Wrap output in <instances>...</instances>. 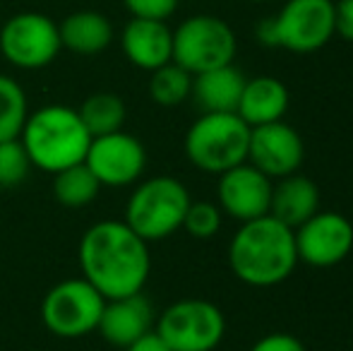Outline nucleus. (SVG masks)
Here are the masks:
<instances>
[{
	"label": "nucleus",
	"mask_w": 353,
	"mask_h": 351,
	"mask_svg": "<svg viewBox=\"0 0 353 351\" xmlns=\"http://www.w3.org/2000/svg\"><path fill=\"white\" fill-rule=\"evenodd\" d=\"M29 106L22 85L8 75H0V142L17 140L27 123Z\"/></svg>",
	"instance_id": "b1692460"
},
{
	"label": "nucleus",
	"mask_w": 353,
	"mask_h": 351,
	"mask_svg": "<svg viewBox=\"0 0 353 351\" xmlns=\"http://www.w3.org/2000/svg\"><path fill=\"white\" fill-rule=\"evenodd\" d=\"M79 270L106 301L140 294L152 272L149 243L125 221H97L79 239Z\"/></svg>",
	"instance_id": "f257e3e1"
},
{
	"label": "nucleus",
	"mask_w": 353,
	"mask_h": 351,
	"mask_svg": "<svg viewBox=\"0 0 353 351\" xmlns=\"http://www.w3.org/2000/svg\"><path fill=\"white\" fill-rule=\"evenodd\" d=\"M250 126L238 113H202L185 132V157L205 174H223L248 161Z\"/></svg>",
	"instance_id": "39448f33"
},
{
	"label": "nucleus",
	"mask_w": 353,
	"mask_h": 351,
	"mask_svg": "<svg viewBox=\"0 0 353 351\" xmlns=\"http://www.w3.org/2000/svg\"><path fill=\"white\" fill-rule=\"evenodd\" d=\"M125 351H171V347L163 342L157 330H149L140 339H135L130 347H125Z\"/></svg>",
	"instance_id": "c756f323"
},
{
	"label": "nucleus",
	"mask_w": 353,
	"mask_h": 351,
	"mask_svg": "<svg viewBox=\"0 0 353 351\" xmlns=\"http://www.w3.org/2000/svg\"><path fill=\"white\" fill-rule=\"evenodd\" d=\"M19 142L32 166L46 174H58L84 161L92 135L84 128L77 108L48 103L29 113Z\"/></svg>",
	"instance_id": "7ed1b4c3"
},
{
	"label": "nucleus",
	"mask_w": 353,
	"mask_h": 351,
	"mask_svg": "<svg viewBox=\"0 0 353 351\" xmlns=\"http://www.w3.org/2000/svg\"><path fill=\"white\" fill-rule=\"evenodd\" d=\"M274 19L276 43L291 53H315L334 37V0H286Z\"/></svg>",
	"instance_id": "9d476101"
},
{
	"label": "nucleus",
	"mask_w": 353,
	"mask_h": 351,
	"mask_svg": "<svg viewBox=\"0 0 353 351\" xmlns=\"http://www.w3.org/2000/svg\"><path fill=\"white\" fill-rule=\"evenodd\" d=\"M305 159V145L296 128L276 121L267 126L250 128L248 161L272 181L298 174Z\"/></svg>",
	"instance_id": "ddd939ff"
},
{
	"label": "nucleus",
	"mask_w": 353,
	"mask_h": 351,
	"mask_svg": "<svg viewBox=\"0 0 353 351\" xmlns=\"http://www.w3.org/2000/svg\"><path fill=\"white\" fill-rule=\"evenodd\" d=\"M248 77L236 66H221L192 75L190 97L202 113H236Z\"/></svg>",
	"instance_id": "6ab92c4d"
},
{
	"label": "nucleus",
	"mask_w": 353,
	"mask_h": 351,
	"mask_svg": "<svg viewBox=\"0 0 353 351\" xmlns=\"http://www.w3.org/2000/svg\"><path fill=\"white\" fill-rule=\"evenodd\" d=\"M154 330V308L142 294L111 299L103 303V313L97 332L113 347H130L144 332Z\"/></svg>",
	"instance_id": "2eb2a0df"
},
{
	"label": "nucleus",
	"mask_w": 353,
	"mask_h": 351,
	"mask_svg": "<svg viewBox=\"0 0 353 351\" xmlns=\"http://www.w3.org/2000/svg\"><path fill=\"white\" fill-rule=\"evenodd\" d=\"M103 299L87 279H65L56 284L41 301V320L51 334L61 339H79L97 332L103 313Z\"/></svg>",
	"instance_id": "6e6552de"
},
{
	"label": "nucleus",
	"mask_w": 353,
	"mask_h": 351,
	"mask_svg": "<svg viewBox=\"0 0 353 351\" xmlns=\"http://www.w3.org/2000/svg\"><path fill=\"white\" fill-rule=\"evenodd\" d=\"M29 169H32V161H29L19 137L10 142H0V185H19L29 176Z\"/></svg>",
	"instance_id": "a878e982"
},
{
	"label": "nucleus",
	"mask_w": 353,
	"mask_h": 351,
	"mask_svg": "<svg viewBox=\"0 0 353 351\" xmlns=\"http://www.w3.org/2000/svg\"><path fill=\"white\" fill-rule=\"evenodd\" d=\"M250 351H307L305 344L291 332H270L260 337Z\"/></svg>",
	"instance_id": "cd10ccee"
},
{
	"label": "nucleus",
	"mask_w": 353,
	"mask_h": 351,
	"mask_svg": "<svg viewBox=\"0 0 353 351\" xmlns=\"http://www.w3.org/2000/svg\"><path fill=\"white\" fill-rule=\"evenodd\" d=\"M236 48V34L228 22L214 14H192L173 32L171 61L190 75H200L214 68L231 66Z\"/></svg>",
	"instance_id": "423d86ee"
},
{
	"label": "nucleus",
	"mask_w": 353,
	"mask_h": 351,
	"mask_svg": "<svg viewBox=\"0 0 353 351\" xmlns=\"http://www.w3.org/2000/svg\"><path fill=\"white\" fill-rule=\"evenodd\" d=\"M171 351H214L226 337V315L205 299L171 303L154 325Z\"/></svg>",
	"instance_id": "0eeeda50"
},
{
	"label": "nucleus",
	"mask_w": 353,
	"mask_h": 351,
	"mask_svg": "<svg viewBox=\"0 0 353 351\" xmlns=\"http://www.w3.org/2000/svg\"><path fill=\"white\" fill-rule=\"evenodd\" d=\"M255 37L257 41L262 43V46H270V48H279V43H276V29H274V19H265V22H260L255 27Z\"/></svg>",
	"instance_id": "7c9ffc66"
},
{
	"label": "nucleus",
	"mask_w": 353,
	"mask_h": 351,
	"mask_svg": "<svg viewBox=\"0 0 353 351\" xmlns=\"http://www.w3.org/2000/svg\"><path fill=\"white\" fill-rule=\"evenodd\" d=\"M58 24L43 12H17L0 29V53L19 70H41L61 53Z\"/></svg>",
	"instance_id": "1a4fd4ad"
},
{
	"label": "nucleus",
	"mask_w": 353,
	"mask_h": 351,
	"mask_svg": "<svg viewBox=\"0 0 353 351\" xmlns=\"http://www.w3.org/2000/svg\"><path fill=\"white\" fill-rule=\"evenodd\" d=\"M61 43L74 56H99L113 41V24L103 12L97 10H77L68 14L61 24Z\"/></svg>",
	"instance_id": "aec40b11"
},
{
	"label": "nucleus",
	"mask_w": 353,
	"mask_h": 351,
	"mask_svg": "<svg viewBox=\"0 0 353 351\" xmlns=\"http://www.w3.org/2000/svg\"><path fill=\"white\" fill-rule=\"evenodd\" d=\"M248 3H270V0H248Z\"/></svg>",
	"instance_id": "2f4dec72"
},
{
	"label": "nucleus",
	"mask_w": 353,
	"mask_h": 351,
	"mask_svg": "<svg viewBox=\"0 0 353 351\" xmlns=\"http://www.w3.org/2000/svg\"><path fill=\"white\" fill-rule=\"evenodd\" d=\"M192 92V75L183 70L176 63H166V66L152 70L149 77V97L157 106L173 108L181 106L185 99H190Z\"/></svg>",
	"instance_id": "5701e85b"
},
{
	"label": "nucleus",
	"mask_w": 353,
	"mask_h": 351,
	"mask_svg": "<svg viewBox=\"0 0 353 351\" xmlns=\"http://www.w3.org/2000/svg\"><path fill=\"white\" fill-rule=\"evenodd\" d=\"M77 113L92 137L123 130V123H125L128 116L123 99L111 92H97L92 97H87L82 101V106L77 108Z\"/></svg>",
	"instance_id": "4be33fe9"
},
{
	"label": "nucleus",
	"mask_w": 353,
	"mask_h": 351,
	"mask_svg": "<svg viewBox=\"0 0 353 351\" xmlns=\"http://www.w3.org/2000/svg\"><path fill=\"white\" fill-rule=\"evenodd\" d=\"M121 46L125 58L140 70H157L173 58V32L159 19L132 17L121 34Z\"/></svg>",
	"instance_id": "dca6fc26"
},
{
	"label": "nucleus",
	"mask_w": 353,
	"mask_h": 351,
	"mask_svg": "<svg viewBox=\"0 0 353 351\" xmlns=\"http://www.w3.org/2000/svg\"><path fill=\"white\" fill-rule=\"evenodd\" d=\"M221 224H223V212L219 210V205L205 200L200 202L190 200L181 229L197 241H210L221 231Z\"/></svg>",
	"instance_id": "393cba45"
},
{
	"label": "nucleus",
	"mask_w": 353,
	"mask_h": 351,
	"mask_svg": "<svg viewBox=\"0 0 353 351\" xmlns=\"http://www.w3.org/2000/svg\"><path fill=\"white\" fill-rule=\"evenodd\" d=\"M99 190H101V183L97 181V176L84 161L53 174V197L63 207L82 210L97 200Z\"/></svg>",
	"instance_id": "412c9836"
},
{
	"label": "nucleus",
	"mask_w": 353,
	"mask_h": 351,
	"mask_svg": "<svg viewBox=\"0 0 353 351\" xmlns=\"http://www.w3.org/2000/svg\"><path fill=\"white\" fill-rule=\"evenodd\" d=\"M84 164L92 169L101 188H128L137 183L147 169V150L125 130L92 137Z\"/></svg>",
	"instance_id": "f8f14e48"
},
{
	"label": "nucleus",
	"mask_w": 353,
	"mask_h": 351,
	"mask_svg": "<svg viewBox=\"0 0 353 351\" xmlns=\"http://www.w3.org/2000/svg\"><path fill=\"white\" fill-rule=\"evenodd\" d=\"M334 37L353 43V0H336L334 3Z\"/></svg>",
	"instance_id": "c85d7f7f"
},
{
	"label": "nucleus",
	"mask_w": 353,
	"mask_h": 351,
	"mask_svg": "<svg viewBox=\"0 0 353 351\" xmlns=\"http://www.w3.org/2000/svg\"><path fill=\"white\" fill-rule=\"evenodd\" d=\"M128 12L137 19H159L166 22L178 10V0H123Z\"/></svg>",
	"instance_id": "bb28decb"
},
{
	"label": "nucleus",
	"mask_w": 353,
	"mask_h": 351,
	"mask_svg": "<svg viewBox=\"0 0 353 351\" xmlns=\"http://www.w3.org/2000/svg\"><path fill=\"white\" fill-rule=\"evenodd\" d=\"M228 265L238 281L252 289H272L298 265L293 229L272 214L243 221L228 243Z\"/></svg>",
	"instance_id": "f03ea898"
},
{
	"label": "nucleus",
	"mask_w": 353,
	"mask_h": 351,
	"mask_svg": "<svg viewBox=\"0 0 353 351\" xmlns=\"http://www.w3.org/2000/svg\"><path fill=\"white\" fill-rule=\"evenodd\" d=\"M190 192L173 176H154L137 183L125 205V224L147 243L163 241L181 231Z\"/></svg>",
	"instance_id": "20e7f679"
},
{
	"label": "nucleus",
	"mask_w": 353,
	"mask_h": 351,
	"mask_svg": "<svg viewBox=\"0 0 353 351\" xmlns=\"http://www.w3.org/2000/svg\"><path fill=\"white\" fill-rule=\"evenodd\" d=\"M317 212H320V188L315 185L312 178L298 171V174L283 176L272 183L270 214L286 224L288 229H298Z\"/></svg>",
	"instance_id": "f3484780"
},
{
	"label": "nucleus",
	"mask_w": 353,
	"mask_h": 351,
	"mask_svg": "<svg viewBox=\"0 0 353 351\" xmlns=\"http://www.w3.org/2000/svg\"><path fill=\"white\" fill-rule=\"evenodd\" d=\"M293 236H296L298 263L317 270L336 267L353 250V224L349 217L339 212L320 210L298 229H293Z\"/></svg>",
	"instance_id": "9b49d317"
},
{
	"label": "nucleus",
	"mask_w": 353,
	"mask_h": 351,
	"mask_svg": "<svg viewBox=\"0 0 353 351\" xmlns=\"http://www.w3.org/2000/svg\"><path fill=\"white\" fill-rule=\"evenodd\" d=\"M272 183L274 181L267 178L260 169H255L250 161H243L223 171L219 174L216 183L219 210L241 224L270 214Z\"/></svg>",
	"instance_id": "4468645a"
},
{
	"label": "nucleus",
	"mask_w": 353,
	"mask_h": 351,
	"mask_svg": "<svg viewBox=\"0 0 353 351\" xmlns=\"http://www.w3.org/2000/svg\"><path fill=\"white\" fill-rule=\"evenodd\" d=\"M288 106H291L288 87L276 77L262 75L245 80L236 113L250 128H257L267 126V123L283 121V116L288 113Z\"/></svg>",
	"instance_id": "a211bd4d"
}]
</instances>
